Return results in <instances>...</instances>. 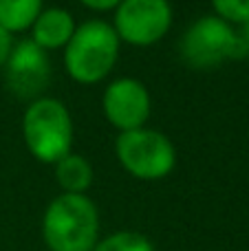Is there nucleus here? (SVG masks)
<instances>
[{
	"instance_id": "obj_12",
	"label": "nucleus",
	"mask_w": 249,
	"mask_h": 251,
	"mask_svg": "<svg viewBox=\"0 0 249 251\" xmlns=\"http://www.w3.org/2000/svg\"><path fill=\"white\" fill-rule=\"evenodd\" d=\"M93 251H154L152 243L137 231H115L108 238L97 240Z\"/></svg>"
},
{
	"instance_id": "obj_3",
	"label": "nucleus",
	"mask_w": 249,
	"mask_h": 251,
	"mask_svg": "<svg viewBox=\"0 0 249 251\" xmlns=\"http://www.w3.org/2000/svg\"><path fill=\"white\" fill-rule=\"evenodd\" d=\"M22 137L35 159L55 165L73 148V122L69 108L53 97L31 101L22 117Z\"/></svg>"
},
{
	"instance_id": "obj_7",
	"label": "nucleus",
	"mask_w": 249,
	"mask_h": 251,
	"mask_svg": "<svg viewBox=\"0 0 249 251\" xmlns=\"http://www.w3.org/2000/svg\"><path fill=\"white\" fill-rule=\"evenodd\" d=\"M49 75H51V66L42 47H38L31 38L13 44L4 62V79L13 95L29 101L40 100V93L49 84Z\"/></svg>"
},
{
	"instance_id": "obj_6",
	"label": "nucleus",
	"mask_w": 249,
	"mask_h": 251,
	"mask_svg": "<svg viewBox=\"0 0 249 251\" xmlns=\"http://www.w3.org/2000/svg\"><path fill=\"white\" fill-rule=\"evenodd\" d=\"M172 25V7L168 0H122L115 11V33L135 47L154 44Z\"/></svg>"
},
{
	"instance_id": "obj_13",
	"label": "nucleus",
	"mask_w": 249,
	"mask_h": 251,
	"mask_svg": "<svg viewBox=\"0 0 249 251\" xmlns=\"http://www.w3.org/2000/svg\"><path fill=\"white\" fill-rule=\"evenodd\" d=\"M216 16L227 25H247L249 22V0H212Z\"/></svg>"
},
{
	"instance_id": "obj_8",
	"label": "nucleus",
	"mask_w": 249,
	"mask_h": 251,
	"mask_svg": "<svg viewBox=\"0 0 249 251\" xmlns=\"http://www.w3.org/2000/svg\"><path fill=\"white\" fill-rule=\"evenodd\" d=\"M104 115L122 132L144 128L150 117V93L139 79L122 77L104 91Z\"/></svg>"
},
{
	"instance_id": "obj_4",
	"label": "nucleus",
	"mask_w": 249,
	"mask_h": 251,
	"mask_svg": "<svg viewBox=\"0 0 249 251\" xmlns=\"http://www.w3.org/2000/svg\"><path fill=\"white\" fill-rule=\"evenodd\" d=\"M181 55L192 69H216L227 60L245 57L238 31L219 16H203L185 29Z\"/></svg>"
},
{
	"instance_id": "obj_15",
	"label": "nucleus",
	"mask_w": 249,
	"mask_h": 251,
	"mask_svg": "<svg viewBox=\"0 0 249 251\" xmlns=\"http://www.w3.org/2000/svg\"><path fill=\"white\" fill-rule=\"evenodd\" d=\"M79 2L91 7V9H95V11H108V9L117 7L122 0H79Z\"/></svg>"
},
{
	"instance_id": "obj_10",
	"label": "nucleus",
	"mask_w": 249,
	"mask_h": 251,
	"mask_svg": "<svg viewBox=\"0 0 249 251\" xmlns=\"http://www.w3.org/2000/svg\"><path fill=\"white\" fill-rule=\"evenodd\" d=\"M55 178L64 194H84L93 183V168L82 154H69L55 163Z\"/></svg>"
},
{
	"instance_id": "obj_5",
	"label": "nucleus",
	"mask_w": 249,
	"mask_h": 251,
	"mask_svg": "<svg viewBox=\"0 0 249 251\" xmlns=\"http://www.w3.org/2000/svg\"><path fill=\"white\" fill-rule=\"evenodd\" d=\"M115 152L124 170L144 181L168 176L176 165V150L172 141L163 132L146 126L119 134Z\"/></svg>"
},
{
	"instance_id": "obj_11",
	"label": "nucleus",
	"mask_w": 249,
	"mask_h": 251,
	"mask_svg": "<svg viewBox=\"0 0 249 251\" xmlns=\"http://www.w3.org/2000/svg\"><path fill=\"white\" fill-rule=\"evenodd\" d=\"M42 13V0H0V26L7 33L31 29Z\"/></svg>"
},
{
	"instance_id": "obj_9",
	"label": "nucleus",
	"mask_w": 249,
	"mask_h": 251,
	"mask_svg": "<svg viewBox=\"0 0 249 251\" xmlns=\"http://www.w3.org/2000/svg\"><path fill=\"white\" fill-rule=\"evenodd\" d=\"M75 31V20L66 9L62 7H51L42 9L38 20L31 26V40L44 51L49 49H62L69 44L71 35Z\"/></svg>"
},
{
	"instance_id": "obj_16",
	"label": "nucleus",
	"mask_w": 249,
	"mask_h": 251,
	"mask_svg": "<svg viewBox=\"0 0 249 251\" xmlns=\"http://www.w3.org/2000/svg\"><path fill=\"white\" fill-rule=\"evenodd\" d=\"M238 35H241V42H243V51H245V55L249 57V22L243 25V29L238 31Z\"/></svg>"
},
{
	"instance_id": "obj_14",
	"label": "nucleus",
	"mask_w": 249,
	"mask_h": 251,
	"mask_svg": "<svg viewBox=\"0 0 249 251\" xmlns=\"http://www.w3.org/2000/svg\"><path fill=\"white\" fill-rule=\"evenodd\" d=\"M13 47V40H11V33H7V31L0 26V69L4 66V62H7L9 57V51H11Z\"/></svg>"
},
{
	"instance_id": "obj_2",
	"label": "nucleus",
	"mask_w": 249,
	"mask_h": 251,
	"mask_svg": "<svg viewBox=\"0 0 249 251\" xmlns=\"http://www.w3.org/2000/svg\"><path fill=\"white\" fill-rule=\"evenodd\" d=\"M119 35L104 20H88L75 26L64 47L66 73L79 84H95L110 73L117 62Z\"/></svg>"
},
{
	"instance_id": "obj_1",
	"label": "nucleus",
	"mask_w": 249,
	"mask_h": 251,
	"mask_svg": "<svg viewBox=\"0 0 249 251\" xmlns=\"http://www.w3.org/2000/svg\"><path fill=\"white\" fill-rule=\"evenodd\" d=\"M100 234V214L86 194H60L49 203L42 236L51 251H93Z\"/></svg>"
}]
</instances>
